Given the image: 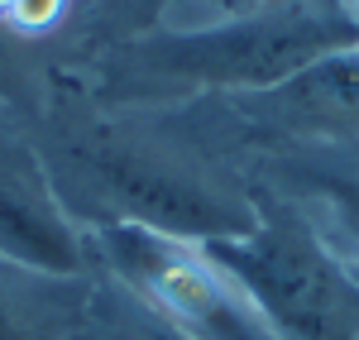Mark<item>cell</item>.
I'll list each match as a JSON object with an SVG mask.
<instances>
[{"label":"cell","instance_id":"cell-6","mask_svg":"<svg viewBox=\"0 0 359 340\" xmlns=\"http://www.w3.org/2000/svg\"><path fill=\"white\" fill-rule=\"evenodd\" d=\"M0 259L57 278H101L86 230L62 211L20 115L0 106Z\"/></svg>","mask_w":359,"mask_h":340},{"label":"cell","instance_id":"cell-7","mask_svg":"<svg viewBox=\"0 0 359 340\" xmlns=\"http://www.w3.org/2000/svg\"><path fill=\"white\" fill-rule=\"evenodd\" d=\"M249 172L302 211L311 230L359 268V144H316L254 154Z\"/></svg>","mask_w":359,"mask_h":340},{"label":"cell","instance_id":"cell-9","mask_svg":"<svg viewBox=\"0 0 359 340\" xmlns=\"http://www.w3.org/2000/svg\"><path fill=\"white\" fill-rule=\"evenodd\" d=\"M62 67H67L62 48L25 39V34L0 25V106H10L15 115L34 111Z\"/></svg>","mask_w":359,"mask_h":340},{"label":"cell","instance_id":"cell-1","mask_svg":"<svg viewBox=\"0 0 359 340\" xmlns=\"http://www.w3.org/2000/svg\"><path fill=\"white\" fill-rule=\"evenodd\" d=\"M62 211L82 230L144 226L216 245L254 230V172L206 101L96 106L62 67L20 115Z\"/></svg>","mask_w":359,"mask_h":340},{"label":"cell","instance_id":"cell-12","mask_svg":"<svg viewBox=\"0 0 359 340\" xmlns=\"http://www.w3.org/2000/svg\"><path fill=\"white\" fill-rule=\"evenodd\" d=\"M125 297V292H120ZM125 316H130V340H187V336H177L172 326H163V321H154L149 312H139L135 302L125 297Z\"/></svg>","mask_w":359,"mask_h":340},{"label":"cell","instance_id":"cell-3","mask_svg":"<svg viewBox=\"0 0 359 340\" xmlns=\"http://www.w3.org/2000/svg\"><path fill=\"white\" fill-rule=\"evenodd\" d=\"M254 230L206 245L283 340H359V268L311 230L292 201L254 177Z\"/></svg>","mask_w":359,"mask_h":340},{"label":"cell","instance_id":"cell-2","mask_svg":"<svg viewBox=\"0 0 359 340\" xmlns=\"http://www.w3.org/2000/svg\"><path fill=\"white\" fill-rule=\"evenodd\" d=\"M345 48H359L355 0H269L216 25L106 39L67 72L96 106H187L264 91Z\"/></svg>","mask_w":359,"mask_h":340},{"label":"cell","instance_id":"cell-5","mask_svg":"<svg viewBox=\"0 0 359 340\" xmlns=\"http://www.w3.org/2000/svg\"><path fill=\"white\" fill-rule=\"evenodd\" d=\"M206 106L245 158L278 149L359 144V48L326 53L264 91L221 96Z\"/></svg>","mask_w":359,"mask_h":340},{"label":"cell","instance_id":"cell-10","mask_svg":"<svg viewBox=\"0 0 359 340\" xmlns=\"http://www.w3.org/2000/svg\"><path fill=\"white\" fill-rule=\"evenodd\" d=\"M158 10H163V0H91L82 53L106 43V39H125V34H139V29H154Z\"/></svg>","mask_w":359,"mask_h":340},{"label":"cell","instance_id":"cell-11","mask_svg":"<svg viewBox=\"0 0 359 340\" xmlns=\"http://www.w3.org/2000/svg\"><path fill=\"white\" fill-rule=\"evenodd\" d=\"M72 340H130V316H125V297H120V287H111L106 278H101L96 316H91Z\"/></svg>","mask_w":359,"mask_h":340},{"label":"cell","instance_id":"cell-8","mask_svg":"<svg viewBox=\"0 0 359 340\" xmlns=\"http://www.w3.org/2000/svg\"><path fill=\"white\" fill-rule=\"evenodd\" d=\"M101 302V278H57L0 259V340H72Z\"/></svg>","mask_w":359,"mask_h":340},{"label":"cell","instance_id":"cell-4","mask_svg":"<svg viewBox=\"0 0 359 340\" xmlns=\"http://www.w3.org/2000/svg\"><path fill=\"white\" fill-rule=\"evenodd\" d=\"M96 268L139 312L172 326L187 340H283L273 321L254 307L221 259L196 240L158 235L144 226L86 230Z\"/></svg>","mask_w":359,"mask_h":340},{"label":"cell","instance_id":"cell-13","mask_svg":"<svg viewBox=\"0 0 359 340\" xmlns=\"http://www.w3.org/2000/svg\"><path fill=\"white\" fill-rule=\"evenodd\" d=\"M355 5H359V0H355Z\"/></svg>","mask_w":359,"mask_h":340}]
</instances>
